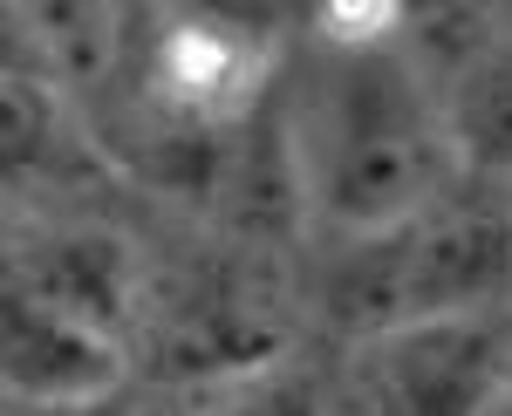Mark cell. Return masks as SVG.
Segmentation results:
<instances>
[{"label":"cell","mask_w":512,"mask_h":416,"mask_svg":"<svg viewBox=\"0 0 512 416\" xmlns=\"http://www.w3.org/2000/svg\"><path fill=\"white\" fill-rule=\"evenodd\" d=\"M294 151L308 178V212L342 232H376L444 198L451 130L444 89L403 48H321V69L294 96Z\"/></svg>","instance_id":"obj_1"},{"label":"cell","mask_w":512,"mask_h":416,"mask_svg":"<svg viewBox=\"0 0 512 416\" xmlns=\"http://www.w3.org/2000/svg\"><path fill=\"white\" fill-rule=\"evenodd\" d=\"M512 294V205L506 198H431L424 212L376 232H349V253L328 280V314L349 335L376 341L458 307H492Z\"/></svg>","instance_id":"obj_2"},{"label":"cell","mask_w":512,"mask_h":416,"mask_svg":"<svg viewBox=\"0 0 512 416\" xmlns=\"http://www.w3.org/2000/svg\"><path fill=\"white\" fill-rule=\"evenodd\" d=\"M369 389L383 416H492L512 389L506 301L424 314L369 341Z\"/></svg>","instance_id":"obj_3"},{"label":"cell","mask_w":512,"mask_h":416,"mask_svg":"<svg viewBox=\"0 0 512 416\" xmlns=\"http://www.w3.org/2000/svg\"><path fill=\"white\" fill-rule=\"evenodd\" d=\"M0 369H7V396L14 403H28V410H69V403L117 396L123 341L76 321V314H62V307H48L21 280H7Z\"/></svg>","instance_id":"obj_4"},{"label":"cell","mask_w":512,"mask_h":416,"mask_svg":"<svg viewBox=\"0 0 512 416\" xmlns=\"http://www.w3.org/2000/svg\"><path fill=\"white\" fill-rule=\"evenodd\" d=\"M14 280L41 294L48 307L76 314L89 328L117 335L137 321V294H144V266L130 253V239L110 226H69V232H41L35 246L21 253Z\"/></svg>","instance_id":"obj_5"},{"label":"cell","mask_w":512,"mask_h":416,"mask_svg":"<svg viewBox=\"0 0 512 416\" xmlns=\"http://www.w3.org/2000/svg\"><path fill=\"white\" fill-rule=\"evenodd\" d=\"M280 314L239 273H205L171 314V369L185 382H246L274 369Z\"/></svg>","instance_id":"obj_6"},{"label":"cell","mask_w":512,"mask_h":416,"mask_svg":"<svg viewBox=\"0 0 512 416\" xmlns=\"http://www.w3.org/2000/svg\"><path fill=\"white\" fill-rule=\"evenodd\" d=\"M444 89V130H451V151L472 178L506 185L512 178V48H485L478 62H465Z\"/></svg>","instance_id":"obj_7"},{"label":"cell","mask_w":512,"mask_h":416,"mask_svg":"<svg viewBox=\"0 0 512 416\" xmlns=\"http://www.w3.org/2000/svg\"><path fill=\"white\" fill-rule=\"evenodd\" d=\"M14 21L69 82H96L117 55V0H14Z\"/></svg>","instance_id":"obj_8"},{"label":"cell","mask_w":512,"mask_h":416,"mask_svg":"<svg viewBox=\"0 0 512 416\" xmlns=\"http://www.w3.org/2000/svg\"><path fill=\"white\" fill-rule=\"evenodd\" d=\"M396 41L437 82H451L465 62L499 48V0H403V35Z\"/></svg>","instance_id":"obj_9"},{"label":"cell","mask_w":512,"mask_h":416,"mask_svg":"<svg viewBox=\"0 0 512 416\" xmlns=\"http://www.w3.org/2000/svg\"><path fill=\"white\" fill-rule=\"evenodd\" d=\"M321 48H383L403 35V0H315Z\"/></svg>","instance_id":"obj_10"},{"label":"cell","mask_w":512,"mask_h":416,"mask_svg":"<svg viewBox=\"0 0 512 416\" xmlns=\"http://www.w3.org/2000/svg\"><path fill=\"white\" fill-rule=\"evenodd\" d=\"M233 416H321V403H315V389H308L301 376L260 369V376H246V382H239Z\"/></svg>","instance_id":"obj_11"},{"label":"cell","mask_w":512,"mask_h":416,"mask_svg":"<svg viewBox=\"0 0 512 416\" xmlns=\"http://www.w3.org/2000/svg\"><path fill=\"white\" fill-rule=\"evenodd\" d=\"M137 416H233V396H226V382H178L171 396H158Z\"/></svg>","instance_id":"obj_12"},{"label":"cell","mask_w":512,"mask_h":416,"mask_svg":"<svg viewBox=\"0 0 512 416\" xmlns=\"http://www.w3.org/2000/svg\"><path fill=\"white\" fill-rule=\"evenodd\" d=\"M35 416H123L110 396H96V403H69V410H35Z\"/></svg>","instance_id":"obj_13"},{"label":"cell","mask_w":512,"mask_h":416,"mask_svg":"<svg viewBox=\"0 0 512 416\" xmlns=\"http://www.w3.org/2000/svg\"><path fill=\"white\" fill-rule=\"evenodd\" d=\"M492 416H512V389H506V396H499V403H492Z\"/></svg>","instance_id":"obj_14"},{"label":"cell","mask_w":512,"mask_h":416,"mask_svg":"<svg viewBox=\"0 0 512 416\" xmlns=\"http://www.w3.org/2000/svg\"><path fill=\"white\" fill-rule=\"evenodd\" d=\"M499 198H506V205H512V178H506V185H499Z\"/></svg>","instance_id":"obj_15"}]
</instances>
